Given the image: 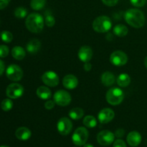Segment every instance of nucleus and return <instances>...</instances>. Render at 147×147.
I'll list each match as a JSON object with an SVG mask.
<instances>
[{"instance_id": "nucleus-1", "label": "nucleus", "mask_w": 147, "mask_h": 147, "mask_svg": "<svg viewBox=\"0 0 147 147\" xmlns=\"http://www.w3.org/2000/svg\"><path fill=\"white\" fill-rule=\"evenodd\" d=\"M124 19L126 22L134 28H141L145 24V16L143 11L138 9H129L125 12Z\"/></svg>"}, {"instance_id": "nucleus-2", "label": "nucleus", "mask_w": 147, "mask_h": 147, "mask_svg": "<svg viewBox=\"0 0 147 147\" xmlns=\"http://www.w3.org/2000/svg\"><path fill=\"white\" fill-rule=\"evenodd\" d=\"M45 20L38 13H31L27 17L25 25L27 30L32 33H40L44 28Z\"/></svg>"}, {"instance_id": "nucleus-3", "label": "nucleus", "mask_w": 147, "mask_h": 147, "mask_svg": "<svg viewBox=\"0 0 147 147\" xmlns=\"http://www.w3.org/2000/svg\"><path fill=\"white\" fill-rule=\"evenodd\" d=\"M112 27V22L109 17L106 15L99 16L95 19L93 22V28L96 32L106 33Z\"/></svg>"}, {"instance_id": "nucleus-4", "label": "nucleus", "mask_w": 147, "mask_h": 147, "mask_svg": "<svg viewBox=\"0 0 147 147\" xmlns=\"http://www.w3.org/2000/svg\"><path fill=\"white\" fill-rule=\"evenodd\" d=\"M106 100L111 106H117L122 103L124 98V93L119 88H112L106 93Z\"/></svg>"}, {"instance_id": "nucleus-5", "label": "nucleus", "mask_w": 147, "mask_h": 147, "mask_svg": "<svg viewBox=\"0 0 147 147\" xmlns=\"http://www.w3.org/2000/svg\"><path fill=\"white\" fill-rule=\"evenodd\" d=\"M88 131L85 127H78L76 129L72 136L73 143L76 146H83L86 144L88 139Z\"/></svg>"}, {"instance_id": "nucleus-6", "label": "nucleus", "mask_w": 147, "mask_h": 147, "mask_svg": "<svg viewBox=\"0 0 147 147\" xmlns=\"http://www.w3.org/2000/svg\"><path fill=\"white\" fill-rule=\"evenodd\" d=\"M71 96L65 90H59L55 93L53 100L60 106H67L71 102Z\"/></svg>"}, {"instance_id": "nucleus-7", "label": "nucleus", "mask_w": 147, "mask_h": 147, "mask_svg": "<svg viewBox=\"0 0 147 147\" xmlns=\"http://www.w3.org/2000/svg\"><path fill=\"white\" fill-rule=\"evenodd\" d=\"M7 77L12 81H20L23 77V70L17 65H10L6 70Z\"/></svg>"}, {"instance_id": "nucleus-8", "label": "nucleus", "mask_w": 147, "mask_h": 147, "mask_svg": "<svg viewBox=\"0 0 147 147\" xmlns=\"http://www.w3.org/2000/svg\"><path fill=\"white\" fill-rule=\"evenodd\" d=\"M57 129L60 134L67 136L73 129V123L68 118L63 117L57 121Z\"/></svg>"}, {"instance_id": "nucleus-9", "label": "nucleus", "mask_w": 147, "mask_h": 147, "mask_svg": "<svg viewBox=\"0 0 147 147\" xmlns=\"http://www.w3.org/2000/svg\"><path fill=\"white\" fill-rule=\"evenodd\" d=\"M115 134L109 130H103L97 135V141L101 146H109L114 142Z\"/></svg>"}, {"instance_id": "nucleus-10", "label": "nucleus", "mask_w": 147, "mask_h": 147, "mask_svg": "<svg viewBox=\"0 0 147 147\" xmlns=\"http://www.w3.org/2000/svg\"><path fill=\"white\" fill-rule=\"evenodd\" d=\"M24 93V88L19 83H11L9 85L6 90V94L9 98L17 99L21 97Z\"/></svg>"}, {"instance_id": "nucleus-11", "label": "nucleus", "mask_w": 147, "mask_h": 147, "mask_svg": "<svg viewBox=\"0 0 147 147\" xmlns=\"http://www.w3.org/2000/svg\"><path fill=\"white\" fill-rule=\"evenodd\" d=\"M110 62L115 66H123L128 62V56L121 50H116L110 56Z\"/></svg>"}, {"instance_id": "nucleus-12", "label": "nucleus", "mask_w": 147, "mask_h": 147, "mask_svg": "<svg viewBox=\"0 0 147 147\" xmlns=\"http://www.w3.org/2000/svg\"><path fill=\"white\" fill-rule=\"evenodd\" d=\"M42 80L43 83L50 87H55L59 84V77L54 71L45 72L42 76Z\"/></svg>"}, {"instance_id": "nucleus-13", "label": "nucleus", "mask_w": 147, "mask_h": 147, "mask_svg": "<svg viewBox=\"0 0 147 147\" xmlns=\"http://www.w3.org/2000/svg\"><path fill=\"white\" fill-rule=\"evenodd\" d=\"M115 117V113L112 109L106 108L100 111L98 115V119L100 123H108Z\"/></svg>"}, {"instance_id": "nucleus-14", "label": "nucleus", "mask_w": 147, "mask_h": 147, "mask_svg": "<svg viewBox=\"0 0 147 147\" xmlns=\"http://www.w3.org/2000/svg\"><path fill=\"white\" fill-rule=\"evenodd\" d=\"M78 56V58L84 63H88L93 57V50H92L91 47H90L89 46H82L79 49Z\"/></svg>"}, {"instance_id": "nucleus-15", "label": "nucleus", "mask_w": 147, "mask_h": 147, "mask_svg": "<svg viewBox=\"0 0 147 147\" xmlns=\"http://www.w3.org/2000/svg\"><path fill=\"white\" fill-rule=\"evenodd\" d=\"M63 85L65 88L69 90H73L75 89L78 85V80L77 77L74 75L68 74L66 75L63 80Z\"/></svg>"}, {"instance_id": "nucleus-16", "label": "nucleus", "mask_w": 147, "mask_h": 147, "mask_svg": "<svg viewBox=\"0 0 147 147\" xmlns=\"http://www.w3.org/2000/svg\"><path fill=\"white\" fill-rule=\"evenodd\" d=\"M126 139L129 145L132 147H136L139 146L142 142V135L138 131H134L128 134Z\"/></svg>"}, {"instance_id": "nucleus-17", "label": "nucleus", "mask_w": 147, "mask_h": 147, "mask_svg": "<svg viewBox=\"0 0 147 147\" xmlns=\"http://www.w3.org/2000/svg\"><path fill=\"white\" fill-rule=\"evenodd\" d=\"M32 133L30 129L27 127H20L16 130L15 136L19 140L27 141L31 137Z\"/></svg>"}, {"instance_id": "nucleus-18", "label": "nucleus", "mask_w": 147, "mask_h": 147, "mask_svg": "<svg viewBox=\"0 0 147 147\" xmlns=\"http://www.w3.org/2000/svg\"><path fill=\"white\" fill-rule=\"evenodd\" d=\"M41 48V42L37 39H32L28 42L26 46L27 52L31 54L37 53Z\"/></svg>"}, {"instance_id": "nucleus-19", "label": "nucleus", "mask_w": 147, "mask_h": 147, "mask_svg": "<svg viewBox=\"0 0 147 147\" xmlns=\"http://www.w3.org/2000/svg\"><path fill=\"white\" fill-rule=\"evenodd\" d=\"M101 83L104 85L105 86H111L114 84L115 81H116V77H115L114 74L111 72L106 71L103 73L101 75Z\"/></svg>"}, {"instance_id": "nucleus-20", "label": "nucleus", "mask_w": 147, "mask_h": 147, "mask_svg": "<svg viewBox=\"0 0 147 147\" xmlns=\"http://www.w3.org/2000/svg\"><path fill=\"white\" fill-rule=\"evenodd\" d=\"M36 93H37V96L42 100H47V99L50 98L52 96L51 90H50V88L43 86H40L37 89Z\"/></svg>"}, {"instance_id": "nucleus-21", "label": "nucleus", "mask_w": 147, "mask_h": 147, "mask_svg": "<svg viewBox=\"0 0 147 147\" xmlns=\"http://www.w3.org/2000/svg\"><path fill=\"white\" fill-rule=\"evenodd\" d=\"M11 55L17 60H22L26 55V52L23 47L20 46H16L11 50Z\"/></svg>"}, {"instance_id": "nucleus-22", "label": "nucleus", "mask_w": 147, "mask_h": 147, "mask_svg": "<svg viewBox=\"0 0 147 147\" xmlns=\"http://www.w3.org/2000/svg\"><path fill=\"white\" fill-rule=\"evenodd\" d=\"M131 83V78L126 73H122L119 75L117 78V84L120 87L124 88L129 86Z\"/></svg>"}, {"instance_id": "nucleus-23", "label": "nucleus", "mask_w": 147, "mask_h": 147, "mask_svg": "<svg viewBox=\"0 0 147 147\" xmlns=\"http://www.w3.org/2000/svg\"><path fill=\"white\" fill-rule=\"evenodd\" d=\"M128 32H129V30H128L127 27L123 24H117L113 28V33L118 37H124V36L127 35Z\"/></svg>"}, {"instance_id": "nucleus-24", "label": "nucleus", "mask_w": 147, "mask_h": 147, "mask_svg": "<svg viewBox=\"0 0 147 147\" xmlns=\"http://www.w3.org/2000/svg\"><path fill=\"white\" fill-rule=\"evenodd\" d=\"M84 115V111L82 109L78 107L74 108L72 109L69 112V116L70 119H73V120H79V119H82Z\"/></svg>"}, {"instance_id": "nucleus-25", "label": "nucleus", "mask_w": 147, "mask_h": 147, "mask_svg": "<svg viewBox=\"0 0 147 147\" xmlns=\"http://www.w3.org/2000/svg\"><path fill=\"white\" fill-rule=\"evenodd\" d=\"M83 124L86 127L88 128H94L97 125V120L96 118L93 116H87L83 119Z\"/></svg>"}, {"instance_id": "nucleus-26", "label": "nucleus", "mask_w": 147, "mask_h": 147, "mask_svg": "<svg viewBox=\"0 0 147 147\" xmlns=\"http://www.w3.org/2000/svg\"><path fill=\"white\" fill-rule=\"evenodd\" d=\"M46 4V0H31L30 1V6L32 9L34 10L42 9L45 7Z\"/></svg>"}, {"instance_id": "nucleus-27", "label": "nucleus", "mask_w": 147, "mask_h": 147, "mask_svg": "<svg viewBox=\"0 0 147 147\" xmlns=\"http://www.w3.org/2000/svg\"><path fill=\"white\" fill-rule=\"evenodd\" d=\"M27 15V10L24 7H17L14 10V16L17 18L23 19Z\"/></svg>"}, {"instance_id": "nucleus-28", "label": "nucleus", "mask_w": 147, "mask_h": 147, "mask_svg": "<svg viewBox=\"0 0 147 147\" xmlns=\"http://www.w3.org/2000/svg\"><path fill=\"white\" fill-rule=\"evenodd\" d=\"M1 109L4 111H9L11 110L13 107V102L9 98H6L2 100L1 103Z\"/></svg>"}, {"instance_id": "nucleus-29", "label": "nucleus", "mask_w": 147, "mask_h": 147, "mask_svg": "<svg viewBox=\"0 0 147 147\" xmlns=\"http://www.w3.org/2000/svg\"><path fill=\"white\" fill-rule=\"evenodd\" d=\"M1 38L2 41H4V42L9 43L12 41L13 35L10 32L3 31L1 34Z\"/></svg>"}, {"instance_id": "nucleus-30", "label": "nucleus", "mask_w": 147, "mask_h": 147, "mask_svg": "<svg viewBox=\"0 0 147 147\" xmlns=\"http://www.w3.org/2000/svg\"><path fill=\"white\" fill-rule=\"evenodd\" d=\"M45 24L48 27H53L55 25V17L51 14H46L45 18Z\"/></svg>"}, {"instance_id": "nucleus-31", "label": "nucleus", "mask_w": 147, "mask_h": 147, "mask_svg": "<svg viewBox=\"0 0 147 147\" xmlns=\"http://www.w3.org/2000/svg\"><path fill=\"white\" fill-rule=\"evenodd\" d=\"M9 47L7 45H0V57H6L9 55Z\"/></svg>"}, {"instance_id": "nucleus-32", "label": "nucleus", "mask_w": 147, "mask_h": 147, "mask_svg": "<svg viewBox=\"0 0 147 147\" xmlns=\"http://www.w3.org/2000/svg\"><path fill=\"white\" fill-rule=\"evenodd\" d=\"M133 6L136 7H142L146 4V0H130Z\"/></svg>"}, {"instance_id": "nucleus-33", "label": "nucleus", "mask_w": 147, "mask_h": 147, "mask_svg": "<svg viewBox=\"0 0 147 147\" xmlns=\"http://www.w3.org/2000/svg\"><path fill=\"white\" fill-rule=\"evenodd\" d=\"M101 1L105 5L108 6V7H113L117 4L119 0H101Z\"/></svg>"}, {"instance_id": "nucleus-34", "label": "nucleus", "mask_w": 147, "mask_h": 147, "mask_svg": "<svg viewBox=\"0 0 147 147\" xmlns=\"http://www.w3.org/2000/svg\"><path fill=\"white\" fill-rule=\"evenodd\" d=\"M55 102L54 100H47L45 103V108L47 110H51L55 107Z\"/></svg>"}, {"instance_id": "nucleus-35", "label": "nucleus", "mask_w": 147, "mask_h": 147, "mask_svg": "<svg viewBox=\"0 0 147 147\" xmlns=\"http://www.w3.org/2000/svg\"><path fill=\"white\" fill-rule=\"evenodd\" d=\"M113 147H126V144L121 139H117L113 142Z\"/></svg>"}, {"instance_id": "nucleus-36", "label": "nucleus", "mask_w": 147, "mask_h": 147, "mask_svg": "<svg viewBox=\"0 0 147 147\" xmlns=\"http://www.w3.org/2000/svg\"><path fill=\"white\" fill-rule=\"evenodd\" d=\"M125 131L123 129H119L115 132V136L118 138H121L124 136Z\"/></svg>"}, {"instance_id": "nucleus-37", "label": "nucleus", "mask_w": 147, "mask_h": 147, "mask_svg": "<svg viewBox=\"0 0 147 147\" xmlns=\"http://www.w3.org/2000/svg\"><path fill=\"white\" fill-rule=\"evenodd\" d=\"M10 0H0V9H3L8 6Z\"/></svg>"}, {"instance_id": "nucleus-38", "label": "nucleus", "mask_w": 147, "mask_h": 147, "mask_svg": "<svg viewBox=\"0 0 147 147\" xmlns=\"http://www.w3.org/2000/svg\"><path fill=\"white\" fill-rule=\"evenodd\" d=\"M4 70H5V65L2 60H0V76L3 74Z\"/></svg>"}, {"instance_id": "nucleus-39", "label": "nucleus", "mask_w": 147, "mask_h": 147, "mask_svg": "<svg viewBox=\"0 0 147 147\" xmlns=\"http://www.w3.org/2000/svg\"><path fill=\"white\" fill-rule=\"evenodd\" d=\"M92 68V65L90 63H85L84 64V70L86 71H90Z\"/></svg>"}, {"instance_id": "nucleus-40", "label": "nucleus", "mask_w": 147, "mask_h": 147, "mask_svg": "<svg viewBox=\"0 0 147 147\" xmlns=\"http://www.w3.org/2000/svg\"><path fill=\"white\" fill-rule=\"evenodd\" d=\"M83 147H94L92 144H86L83 146Z\"/></svg>"}, {"instance_id": "nucleus-41", "label": "nucleus", "mask_w": 147, "mask_h": 147, "mask_svg": "<svg viewBox=\"0 0 147 147\" xmlns=\"http://www.w3.org/2000/svg\"><path fill=\"white\" fill-rule=\"evenodd\" d=\"M144 65H145V67H146V68L147 69V56L145 57V59H144Z\"/></svg>"}, {"instance_id": "nucleus-42", "label": "nucleus", "mask_w": 147, "mask_h": 147, "mask_svg": "<svg viewBox=\"0 0 147 147\" xmlns=\"http://www.w3.org/2000/svg\"><path fill=\"white\" fill-rule=\"evenodd\" d=\"M0 147H9V146H1Z\"/></svg>"}, {"instance_id": "nucleus-43", "label": "nucleus", "mask_w": 147, "mask_h": 147, "mask_svg": "<svg viewBox=\"0 0 147 147\" xmlns=\"http://www.w3.org/2000/svg\"><path fill=\"white\" fill-rule=\"evenodd\" d=\"M146 145H147V140H146Z\"/></svg>"}]
</instances>
